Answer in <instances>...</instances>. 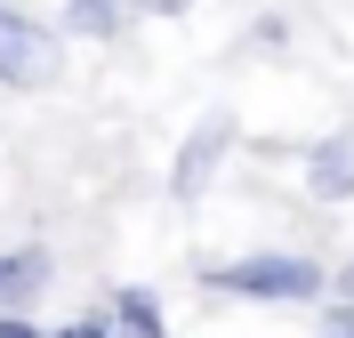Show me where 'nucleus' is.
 <instances>
[{"label": "nucleus", "mask_w": 354, "mask_h": 338, "mask_svg": "<svg viewBox=\"0 0 354 338\" xmlns=\"http://www.w3.org/2000/svg\"><path fill=\"white\" fill-rule=\"evenodd\" d=\"M194 282L209 298H250V306H322L330 298V266L306 250H250V258L201 266Z\"/></svg>", "instance_id": "nucleus-1"}, {"label": "nucleus", "mask_w": 354, "mask_h": 338, "mask_svg": "<svg viewBox=\"0 0 354 338\" xmlns=\"http://www.w3.org/2000/svg\"><path fill=\"white\" fill-rule=\"evenodd\" d=\"M57 81H65V32L0 0V89H57Z\"/></svg>", "instance_id": "nucleus-2"}, {"label": "nucleus", "mask_w": 354, "mask_h": 338, "mask_svg": "<svg viewBox=\"0 0 354 338\" xmlns=\"http://www.w3.org/2000/svg\"><path fill=\"white\" fill-rule=\"evenodd\" d=\"M225 153H234V113H201L194 137H185V145H177V161H169V202L194 209L201 194H209V178H218Z\"/></svg>", "instance_id": "nucleus-3"}, {"label": "nucleus", "mask_w": 354, "mask_h": 338, "mask_svg": "<svg viewBox=\"0 0 354 338\" xmlns=\"http://www.w3.org/2000/svg\"><path fill=\"white\" fill-rule=\"evenodd\" d=\"M48 282H57V258L41 242L0 250V314H32V298H48Z\"/></svg>", "instance_id": "nucleus-4"}, {"label": "nucleus", "mask_w": 354, "mask_h": 338, "mask_svg": "<svg viewBox=\"0 0 354 338\" xmlns=\"http://www.w3.org/2000/svg\"><path fill=\"white\" fill-rule=\"evenodd\" d=\"M306 194L314 202H354V129H330L306 145Z\"/></svg>", "instance_id": "nucleus-5"}, {"label": "nucleus", "mask_w": 354, "mask_h": 338, "mask_svg": "<svg viewBox=\"0 0 354 338\" xmlns=\"http://www.w3.org/2000/svg\"><path fill=\"white\" fill-rule=\"evenodd\" d=\"M113 314V338H169V322H161V290L153 282H121V290L105 298Z\"/></svg>", "instance_id": "nucleus-6"}, {"label": "nucleus", "mask_w": 354, "mask_h": 338, "mask_svg": "<svg viewBox=\"0 0 354 338\" xmlns=\"http://www.w3.org/2000/svg\"><path fill=\"white\" fill-rule=\"evenodd\" d=\"M57 32H65V41H121V32H129V8H121V0H65Z\"/></svg>", "instance_id": "nucleus-7"}, {"label": "nucleus", "mask_w": 354, "mask_h": 338, "mask_svg": "<svg viewBox=\"0 0 354 338\" xmlns=\"http://www.w3.org/2000/svg\"><path fill=\"white\" fill-rule=\"evenodd\" d=\"M314 338H354V298H322V314H314Z\"/></svg>", "instance_id": "nucleus-8"}, {"label": "nucleus", "mask_w": 354, "mask_h": 338, "mask_svg": "<svg viewBox=\"0 0 354 338\" xmlns=\"http://www.w3.org/2000/svg\"><path fill=\"white\" fill-rule=\"evenodd\" d=\"M48 338H113V314H65Z\"/></svg>", "instance_id": "nucleus-9"}, {"label": "nucleus", "mask_w": 354, "mask_h": 338, "mask_svg": "<svg viewBox=\"0 0 354 338\" xmlns=\"http://www.w3.org/2000/svg\"><path fill=\"white\" fill-rule=\"evenodd\" d=\"M250 48H290V17H258L250 24Z\"/></svg>", "instance_id": "nucleus-10"}, {"label": "nucleus", "mask_w": 354, "mask_h": 338, "mask_svg": "<svg viewBox=\"0 0 354 338\" xmlns=\"http://www.w3.org/2000/svg\"><path fill=\"white\" fill-rule=\"evenodd\" d=\"M129 17H194V0H121Z\"/></svg>", "instance_id": "nucleus-11"}, {"label": "nucleus", "mask_w": 354, "mask_h": 338, "mask_svg": "<svg viewBox=\"0 0 354 338\" xmlns=\"http://www.w3.org/2000/svg\"><path fill=\"white\" fill-rule=\"evenodd\" d=\"M0 338H48V330H41L32 314H0Z\"/></svg>", "instance_id": "nucleus-12"}, {"label": "nucleus", "mask_w": 354, "mask_h": 338, "mask_svg": "<svg viewBox=\"0 0 354 338\" xmlns=\"http://www.w3.org/2000/svg\"><path fill=\"white\" fill-rule=\"evenodd\" d=\"M330 290H338V298H354V258H346V266L330 274Z\"/></svg>", "instance_id": "nucleus-13"}]
</instances>
